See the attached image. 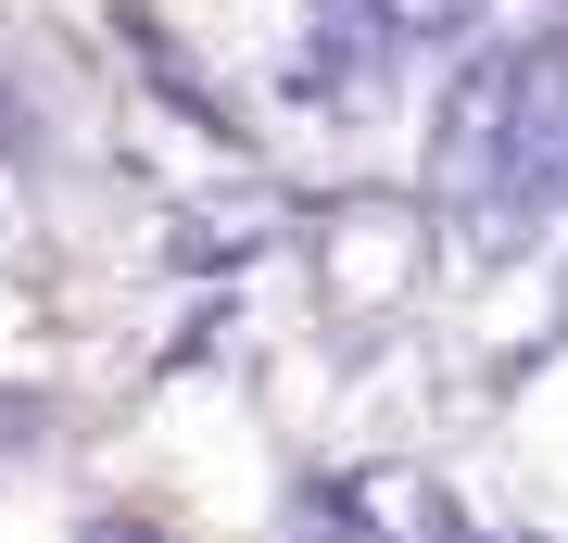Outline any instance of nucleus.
<instances>
[{"mask_svg": "<svg viewBox=\"0 0 568 543\" xmlns=\"http://www.w3.org/2000/svg\"><path fill=\"white\" fill-rule=\"evenodd\" d=\"M379 13H392V39H455L467 0H379Z\"/></svg>", "mask_w": 568, "mask_h": 543, "instance_id": "obj_1", "label": "nucleus"}]
</instances>
